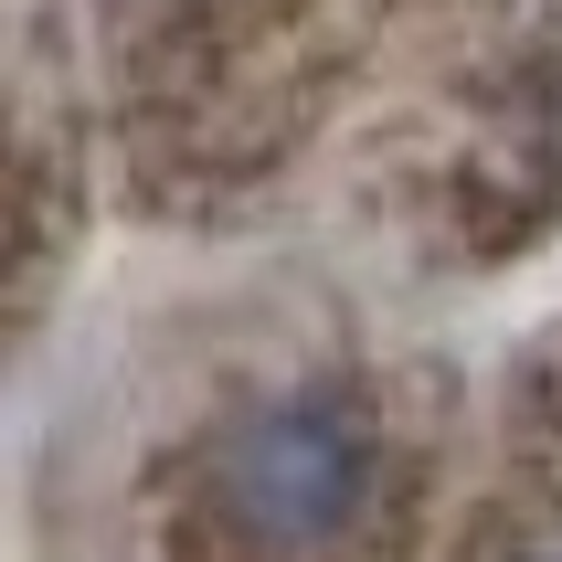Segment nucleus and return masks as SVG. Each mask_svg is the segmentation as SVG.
<instances>
[{
    "instance_id": "1",
    "label": "nucleus",
    "mask_w": 562,
    "mask_h": 562,
    "mask_svg": "<svg viewBox=\"0 0 562 562\" xmlns=\"http://www.w3.org/2000/svg\"><path fill=\"white\" fill-rule=\"evenodd\" d=\"M213 499L223 520L266 552H329L372 509V425L350 393H286L255 404L213 446Z\"/></svg>"
},
{
    "instance_id": "2",
    "label": "nucleus",
    "mask_w": 562,
    "mask_h": 562,
    "mask_svg": "<svg viewBox=\"0 0 562 562\" xmlns=\"http://www.w3.org/2000/svg\"><path fill=\"white\" fill-rule=\"evenodd\" d=\"M509 562H562V531H531V541H520Z\"/></svg>"
}]
</instances>
